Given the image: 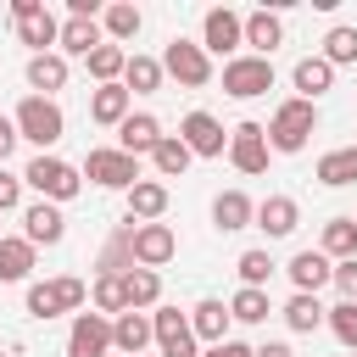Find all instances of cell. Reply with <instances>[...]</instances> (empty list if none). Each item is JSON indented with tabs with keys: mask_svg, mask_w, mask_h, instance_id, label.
<instances>
[{
	"mask_svg": "<svg viewBox=\"0 0 357 357\" xmlns=\"http://www.w3.org/2000/svg\"><path fill=\"white\" fill-rule=\"evenodd\" d=\"M11 145H17V123H11V117H0V167H6Z\"/></svg>",
	"mask_w": 357,
	"mask_h": 357,
	"instance_id": "bcb514c9",
	"label": "cell"
},
{
	"mask_svg": "<svg viewBox=\"0 0 357 357\" xmlns=\"http://www.w3.org/2000/svg\"><path fill=\"white\" fill-rule=\"evenodd\" d=\"M284 273H290V284H296V296H318V290L329 284V273H335V262H329L324 251H296Z\"/></svg>",
	"mask_w": 357,
	"mask_h": 357,
	"instance_id": "ac0fdd59",
	"label": "cell"
},
{
	"mask_svg": "<svg viewBox=\"0 0 357 357\" xmlns=\"http://www.w3.org/2000/svg\"><path fill=\"white\" fill-rule=\"evenodd\" d=\"M268 240H284V234H296V223H301V206L290 201V195H268V201H257V218H251Z\"/></svg>",
	"mask_w": 357,
	"mask_h": 357,
	"instance_id": "e0dca14e",
	"label": "cell"
},
{
	"mask_svg": "<svg viewBox=\"0 0 357 357\" xmlns=\"http://www.w3.org/2000/svg\"><path fill=\"white\" fill-rule=\"evenodd\" d=\"M162 78H178L184 89H201L212 78V56L195 45V39H167L162 50Z\"/></svg>",
	"mask_w": 357,
	"mask_h": 357,
	"instance_id": "8992f818",
	"label": "cell"
},
{
	"mask_svg": "<svg viewBox=\"0 0 357 357\" xmlns=\"http://www.w3.org/2000/svg\"><path fill=\"white\" fill-rule=\"evenodd\" d=\"M351 223H357V218H351Z\"/></svg>",
	"mask_w": 357,
	"mask_h": 357,
	"instance_id": "f907efd6",
	"label": "cell"
},
{
	"mask_svg": "<svg viewBox=\"0 0 357 357\" xmlns=\"http://www.w3.org/2000/svg\"><path fill=\"white\" fill-rule=\"evenodd\" d=\"M61 234H67V218H61V206H50V201H33V206H22V240L39 251V245H61Z\"/></svg>",
	"mask_w": 357,
	"mask_h": 357,
	"instance_id": "9a60e30c",
	"label": "cell"
},
{
	"mask_svg": "<svg viewBox=\"0 0 357 357\" xmlns=\"http://www.w3.org/2000/svg\"><path fill=\"white\" fill-rule=\"evenodd\" d=\"M329 284L340 290V301H357V257H346V262H335V273H329Z\"/></svg>",
	"mask_w": 357,
	"mask_h": 357,
	"instance_id": "7bdbcfd3",
	"label": "cell"
},
{
	"mask_svg": "<svg viewBox=\"0 0 357 357\" xmlns=\"http://www.w3.org/2000/svg\"><path fill=\"white\" fill-rule=\"evenodd\" d=\"M112 346H117L123 357H145V346H151V318H145V312H117Z\"/></svg>",
	"mask_w": 357,
	"mask_h": 357,
	"instance_id": "83f0119b",
	"label": "cell"
},
{
	"mask_svg": "<svg viewBox=\"0 0 357 357\" xmlns=\"http://www.w3.org/2000/svg\"><path fill=\"white\" fill-rule=\"evenodd\" d=\"M290 84L301 89V100H312V106H318V95H324V89H335V67H329L324 56H301V61L290 67Z\"/></svg>",
	"mask_w": 357,
	"mask_h": 357,
	"instance_id": "7402d4cb",
	"label": "cell"
},
{
	"mask_svg": "<svg viewBox=\"0 0 357 357\" xmlns=\"http://www.w3.org/2000/svg\"><path fill=\"white\" fill-rule=\"evenodd\" d=\"M318 184H329V190L357 184V145H340V151L318 156Z\"/></svg>",
	"mask_w": 357,
	"mask_h": 357,
	"instance_id": "f546056e",
	"label": "cell"
},
{
	"mask_svg": "<svg viewBox=\"0 0 357 357\" xmlns=\"http://www.w3.org/2000/svg\"><path fill=\"white\" fill-rule=\"evenodd\" d=\"M245 45H251V56H262V61H268V56L284 45V17H279V11H268V6H262V11H251V17H245Z\"/></svg>",
	"mask_w": 357,
	"mask_h": 357,
	"instance_id": "ffe728a7",
	"label": "cell"
},
{
	"mask_svg": "<svg viewBox=\"0 0 357 357\" xmlns=\"http://www.w3.org/2000/svg\"><path fill=\"white\" fill-rule=\"evenodd\" d=\"M156 139H162V123H156L151 112H128V117L117 123V151H128V156H151Z\"/></svg>",
	"mask_w": 357,
	"mask_h": 357,
	"instance_id": "2e32d148",
	"label": "cell"
},
{
	"mask_svg": "<svg viewBox=\"0 0 357 357\" xmlns=\"http://www.w3.org/2000/svg\"><path fill=\"white\" fill-rule=\"evenodd\" d=\"M28 273H33V245L0 234V284H22Z\"/></svg>",
	"mask_w": 357,
	"mask_h": 357,
	"instance_id": "4dcf8cb0",
	"label": "cell"
},
{
	"mask_svg": "<svg viewBox=\"0 0 357 357\" xmlns=\"http://www.w3.org/2000/svg\"><path fill=\"white\" fill-rule=\"evenodd\" d=\"M95 312L106 318V312H128V296H123V279L117 273H100L95 279Z\"/></svg>",
	"mask_w": 357,
	"mask_h": 357,
	"instance_id": "b9f144b4",
	"label": "cell"
},
{
	"mask_svg": "<svg viewBox=\"0 0 357 357\" xmlns=\"http://www.w3.org/2000/svg\"><path fill=\"white\" fill-rule=\"evenodd\" d=\"M123 89H128V95H156V89H162V61H156V56H128Z\"/></svg>",
	"mask_w": 357,
	"mask_h": 357,
	"instance_id": "d6a6232c",
	"label": "cell"
},
{
	"mask_svg": "<svg viewBox=\"0 0 357 357\" xmlns=\"http://www.w3.org/2000/svg\"><path fill=\"white\" fill-rule=\"evenodd\" d=\"M240 284L245 290H268V279H273V257L268 251H240Z\"/></svg>",
	"mask_w": 357,
	"mask_h": 357,
	"instance_id": "74e56055",
	"label": "cell"
},
{
	"mask_svg": "<svg viewBox=\"0 0 357 357\" xmlns=\"http://www.w3.org/2000/svg\"><path fill=\"white\" fill-rule=\"evenodd\" d=\"M201 357H251V346H245V340H218V346H206Z\"/></svg>",
	"mask_w": 357,
	"mask_h": 357,
	"instance_id": "f6af8a7d",
	"label": "cell"
},
{
	"mask_svg": "<svg viewBox=\"0 0 357 357\" xmlns=\"http://www.w3.org/2000/svg\"><path fill=\"white\" fill-rule=\"evenodd\" d=\"M229 301H218V296H206V301H195L190 307V335L195 340H206V346H218V340H229Z\"/></svg>",
	"mask_w": 357,
	"mask_h": 357,
	"instance_id": "d6986e66",
	"label": "cell"
},
{
	"mask_svg": "<svg viewBox=\"0 0 357 357\" xmlns=\"http://www.w3.org/2000/svg\"><path fill=\"white\" fill-rule=\"evenodd\" d=\"M17 139H33L39 145V156H45V145H56L61 134H67V117H61V106L56 100H45V95H28L22 106H17Z\"/></svg>",
	"mask_w": 357,
	"mask_h": 357,
	"instance_id": "7a4b0ae2",
	"label": "cell"
},
{
	"mask_svg": "<svg viewBox=\"0 0 357 357\" xmlns=\"http://www.w3.org/2000/svg\"><path fill=\"white\" fill-rule=\"evenodd\" d=\"M346 357H357V351H346Z\"/></svg>",
	"mask_w": 357,
	"mask_h": 357,
	"instance_id": "c3c4849f",
	"label": "cell"
},
{
	"mask_svg": "<svg viewBox=\"0 0 357 357\" xmlns=\"http://www.w3.org/2000/svg\"><path fill=\"white\" fill-rule=\"evenodd\" d=\"M112 351V324L100 312H73L67 329V357H106Z\"/></svg>",
	"mask_w": 357,
	"mask_h": 357,
	"instance_id": "7c38bea8",
	"label": "cell"
},
{
	"mask_svg": "<svg viewBox=\"0 0 357 357\" xmlns=\"http://www.w3.org/2000/svg\"><path fill=\"white\" fill-rule=\"evenodd\" d=\"M329 262H346V257H357V223L351 218H329L324 223V245H318Z\"/></svg>",
	"mask_w": 357,
	"mask_h": 357,
	"instance_id": "836d02e7",
	"label": "cell"
},
{
	"mask_svg": "<svg viewBox=\"0 0 357 357\" xmlns=\"http://www.w3.org/2000/svg\"><path fill=\"white\" fill-rule=\"evenodd\" d=\"M123 296H128V312L156 307V301H162V273H151V268H128V273H123Z\"/></svg>",
	"mask_w": 357,
	"mask_h": 357,
	"instance_id": "f1b7e54d",
	"label": "cell"
},
{
	"mask_svg": "<svg viewBox=\"0 0 357 357\" xmlns=\"http://www.w3.org/2000/svg\"><path fill=\"white\" fill-rule=\"evenodd\" d=\"M268 312H273V301H268V290H234L229 296V318L234 324H268Z\"/></svg>",
	"mask_w": 357,
	"mask_h": 357,
	"instance_id": "d590c367",
	"label": "cell"
},
{
	"mask_svg": "<svg viewBox=\"0 0 357 357\" xmlns=\"http://www.w3.org/2000/svg\"><path fill=\"white\" fill-rule=\"evenodd\" d=\"M324 61H329V67L357 61V28H329V33H324Z\"/></svg>",
	"mask_w": 357,
	"mask_h": 357,
	"instance_id": "f35d334b",
	"label": "cell"
},
{
	"mask_svg": "<svg viewBox=\"0 0 357 357\" xmlns=\"http://www.w3.org/2000/svg\"><path fill=\"white\" fill-rule=\"evenodd\" d=\"M22 184H33V190L56 206V201H73V195L84 190V173H78L73 162H61V156H33L28 173H22Z\"/></svg>",
	"mask_w": 357,
	"mask_h": 357,
	"instance_id": "277c9868",
	"label": "cell"
},
{
	"mask_svg": "<svg viewBox=\"0 0 357 357\" xmlns=\"http://www.w3.org/2000/svg\"><path fill=\"white\" fill-rule=\"evenodd\" d=\"M251 357H296L284 340H262V346H251Z\"/></svg>",
	"mask_w": 357,
	"mask_h": 357,
	"instance_id": "7dc6e473",
	"label": "cell"
},
{
	"mask_svg": "<svg viewBox=\"0 0 357 357\" xmlns=\"http://www.w3.org/2000/svg\"><path fill=\"white\" fill-rule=\"evenodd\" d=\"M257 218V201L245 195V190H223L218 201H212V223L223 229V234H234V229H245Z\"/></svg>",
	"mask_w": 357,
	"mask_h": 357,
	"instance_id": "4316f807",
	"label": "cell"
},
{
	"mask_svg": "<svg viewBox=\"0 0 357 357\" xmlns=\"http://www.w3.org/2000/svg\"><path fill=\"white\" fill-rule=\"evenodd\" d=\"M245 45V17L240 11H229V6H212L206 17H201V50L206 56H229L234 61V50Z\"/></svg>",
	"mask_w": 357,
	"mask_h": 357,
	"instance_id": "ba28073f",
	"label": "cell"
},
{
	"mask_svg": "<svg viewBox=\"0 0 357 357\" xmlns=\"http://www.w3.org/2000/svg\"><path fill=\"white\" fill-rule=\"evenodd\" d=\"M128 268H134V251H128V229H117V234L106 240V251H100V273H117V279H123Z\"/></svg>",
	"mask_w": 357,
	"mask_h": 357,
	"instance_id": "60d3db41",
	"label": "cell"
},
{
	"mask_svg": "<svg viewBox=\"0 0 357 357\" xmlns=\"http://www.w3.org/2000/svg\"><path fill=\"white\" fill-rule=\"evenodd\" d=\"M268 89H273V61H262V56H234V61H223V95L257 100V95H268Z\"/></svg>",
	"mask_w": 357,
	"mask_h": 357,
	"instance_id": "9c48e42d",
	"label": "cell"
},
{
	"mask_svg": "<svg viewBox=\"0 0 357 357\" xmlns=\"http://www.w3.org/2000/svg\"><path fill=\"white\" fill-rule=\"evenodd\" d=\"M128 112H134V95H128L123 84H100V89L89 95V117H95L100 128H117Z\"/></svg>",
	"mask_w": 357,
	"mask_h": 357,
	"instance_id": "603a6c76",
	"label": "cell"
},
{
	"mask_svg": "<svg viewBox=\"0 0 357 357\" xmlns=\"http://www.w3.org/2000/svg\"><path fill=\"white\" fill-rule=\"evenodd\" d=\"M11 22H17V39H22L33 56H45V50L56 45V33H61V22L50 17L45 0H11Z\"/></svg>",
	"mask_w": 357,
	"mask_h": 357,
	"instance_id": "5b68a950",
	"label": "cell"
},
{
	"mask_svg": "<svg viewBox=\"0 0 357 357\" xmlns=\"http://www.w3.org/2000/svg\"><path fill=\"white\" fill-rule=\"evenodd\" d=\"M324 324L335 329V340H340L346 351H357V301H340V307H329V312H324Z\"/></svg>",
	"mask_w": 357,
	"mask_h": 357,
	"instance_id": "ab89813d",
	"label": "cell"
},
{
	"mask_svg": "<svg viewBox=\"0 0 357 357\" xmlns=\"http://www.w3.org/2000/svg\"><path fill=\"white\" fill-rule=\"evenodd\" d=\"M151 340L162 346V357H201L195 335H190V312H178V307H156L151 312Z\"/></svg>",
	"mask_w": 357,
	"mask_h": 357,
	"instance_id": "8fae6325",
	"label": "cell"
},
{
	"mask_svg": "<svg viewBox=\"0 0 357 357\" xmlns=\"http://www.w3.org/2000/svg\"><path fill=\"white\" fill-rule=\"evenodd\" d=\"M84 279L61 273V279H45V284H28V312L33 318H56V312H78L84 307Z\"/></svg>",
	"mask_w": 357,
	"mask_h": 357,
	"instance_id": "52a82bcc",
	"label": "cell"
},
{
	"mask_svg": "<svg viewBox=\"0 0 357 357\" xmlns=\"http://www.w3.org/2000/svg\"><path fill=\"white\" fill-rule=\"evenodd\" d=\"M151 162H156V173H162V178H178L195 156H190V145H184L178 134H162V139H156V151H151Z\"/></svg>",
	"mask_w": 357,
	"mask_h": 357,
	"instance_id": "e575fe53",
	"label": "cell"
},
{
	"mask_svg": "<svg viewBox=\"0 0 357 357\" xmlns=\"http://www.w3.org/2000/svg\"><path fill=\"white\" fill-rule=\"evenodd\" d=\"M178 139L190 145V156H223V151H229V134H223V123H218L212 112H190V117L178 123Z\"/></svg>",
	"mask_w": 357,
	"mask_h": 357,
	"instance_id": "4fadbf2b",
	"label": "cell"
},
{
	"mask_svg": "<svg viewBox=\"0 0 357 357\" xmlns=\"http://www.w3.org/2000/svg\"><path fill=\"white\" fill-rule=\"evenodd\" d=\"M17 206H22V178L0 167V212H17Z\"/></svg>",
	"mask_w": 357,
	"mask_h": 357,
	"instance_id": "ee69618b",
	"label": "cell"
},
{
	"mask_svg": "<svg viewBox=\"0 0 357 357\" xmlns=\"http://www.w3.org/2000/svg\"><path fill=\"white\" fill-rule=\"evenodd\" d=\"M167 212V184L162 178H139L128 190V223H156Z\"/></svg>",
	"mask_w": 357,
	"mask_h": 357,
	"instance_id": "cb8c5ba5",
	"label": "cell"
},
{
	"mask_svg": "<svg viewBox=\"0 0 357 357\" xmlns=\"http://www.w3.org/2000/svg\"><path fill=\"white\" fill-rule=\"evenodd\" d=\"M28 89L56 100V89H67V56L61 50H45V56H28Z\"/></svg>",
	"mask_w": 357,
	"mask_h": 357,
	"instance_id": "44dd1931",
	"label": "cell"
},
{
	"mask_svg": "<svg viewBox=\"0 0 357 357\" xmlns=\"http://www.w3.org/2000/svg\"><path fill=\"white\" fill-rule=\"evenodd\" d=\"M268 151H284V156H296V151H307V139L318 134V106L312 100H301V95H290V100H279L273 106V117H268Z\"/></svg>",
	"mask_w": 357,
	"mask_h": 357,
	"instance_id": "6da1fadb",
	"label": "cell"
},
{
	"mask_svg": "<svg viewBox=\"0 0 357 357\" xmlns=\"http://www.w3.org/2000/svg\"><path fill=\"white\" fill-rule=\"evenodd\" d=\"M84 178L100 184V190H134L139 184V156H128L117 145H95L84 156Z\"/></svg>",
	"mask_w": 357,
	"mask_h": 357,
	"instance_id": "3957f363",
	"label": "cell"
},
{
	"mask_svg": "<svg viewBox=\"0 0 357 357\" xmlns=\"http://www.w3.org/2000/svg\"><path fill=\"white\" fill-rule=\"evenodd\" d=\"M324 312H329V307H324L318 296H290V301H284V324H290L296 335H312V329L324 324Z\"/></svg>",
	"mask_w": 357,
	"mask_h": 357,
	"instance_id": "8d00e7d4",
	"label": "cell"
},
{
	"mask_svg": "<svg viewBox=\"0 0 357 357\" xmlns=\"http://www.w3.org/2000/svg\"><path fill=\"white\" fill-rule=\"evenodd\" d=\"M84 61H89V78H95V84H123L128 50H123V45H95V50L84 56Z\"/></svg>",
	"mask_w": 357,
	"mask_h": 357,
	"instance_id": "1f68e13d",
	"label": "cell"
},
{
	"mask_svg": "<svg viewBox=\"0 0 357 357\" xmlns=\"http://www.w3.org/2000/svg\"><path fill=\"white\" fill-rule=\"evenodd\" d=\"M128 251H134V268H162V262H173V251H178V234L167 229V223H128Z\"/></svg>",
	"mask_w": 357,
	"mask_h": 357,
	"instance_id": "30bf717a",
	"label": "cell"
},
{
	"mask_svg": "<svg viewBox=\"0 0 357 357\" xmlns=\"http://www.w3.org/2000/svg\"><path fill=\"white\" fill-rule=\"evenodd\" d=\"M229 162L240 173H262L268 167V134H262V123H234L229 128Z\"/></svg>",
	"mask_w": 357,
	"mask_h": 357,
	"instance_id": "5bb4252c",
	"label": "cell"
},
{
	"mask_svg": "<svg viewBox=\"0 0 357 357\" xmlns=\"http://www.w3.org/2000/svg\"><path fill=\"white\" fill-rule=\"evenodd\" d=\"M0 357H6V351H0Z\"/></svg>",
	"mask_w": 357,
	"mask_h": 357,
	"instance_id": "681fc988",
	"label": "cell"
},
{
	"mask_svg": "<svg viewBox=\"0 0 357 357\" xmlns=\"http://www.w3.org/2000/svg\"><path fill=\"white\" fill-rule=\"evenodd\" d=\"M139 28H145L139 6H128V0H112V6H100V33H106V45H123V39H134Z\"/></svg>",
	"mask_w": 357,
	"mask_h": 357,
	"instance_id": "d4e9b609",
	"label": "cell"
},
{
	"mask_svg": "<svg viewBox=\"0 0 357 357\" xmlns=\"http://www.w3.org/2000/svg\"><path fill=\"white\" fill-rule=\"evenodd\" d=\"M56 45H61V56H89L95 45H106L100 39V17H67L61 33H56Z\"/></svg>",
	"mask_w": 357,
	"mask_h": 357,
	"instance_id": "484cf974",
	"label": "cell"
}]
</instances>
